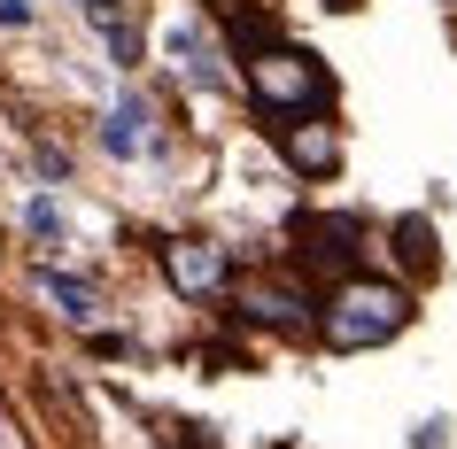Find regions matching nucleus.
<instances>
[{"mask_svg": "<svg viewBox=\"0 0 457 449\" xmlns=\"http://www.w3.org/2000/svg\"><path fill=\"white\" fill-rule=\"evenodd\" d=\"M411 326V287L395 279H334V295H326V310H318V333H326V349H380V341H395V333Z\"/></svg>", "mask_w": 457, "mask_h": 449, "instance_id": "obj_1", "label": "nucleus"}, {"mask_svg": "<svg viewBox=\"0 0 457 449\" xmlns=\"http://www.w3.org/2000/svg\"><path fill=\"white\" fill-rule=\"evenodd\" d=\"M248 101L264 117H311V109H334V71L318 62L311 47H287V39H264L248 47Z\"/></svg>", "mask_w": 457, "mask_h": 449, "instance_id": "obj_2", "label": "nucleus"}, {"mask_svg": "<svg viewBox=\"0 0 457 449\" xmlns=\"http://www.w3.org/2000/svg\"><path fill=\"white\" fill-rule=\"evenodd\" d=\"M364 256V217L357 210H303L295 217V263L318 279H349Z\"/></svg>", "mask_w": 457, "mask_h": 449, "instance_id": "obj_3", "label": "nucleus"}, {"mask_svg": "<svg viewBox=\"0 0 457 449\" xmlns=\"http://www.w3.org/2000/svg\"><path fill=\"white\" fill-rule=\"evenodd\" d=\"M271 140L287 155V170H303V179H334L341 170V124L326 109H311V117H271Z\"/></svg>", "mask_w": 457, "mask_h": 449, "instance_id": "obj_4", "label": "nucleus"}, {"mask_svg": "<svg viewBox=\"0 0 457 449\" xmlns=\"http://www.w3.org/2000/svg\"><path fill=\"white\" fill-rule=\"evenodd\" d=\"M163 279L187 295V303H210L233 287V256L217 248V240H170L163 248Z\"/></svg>", "mask_w": 457, "mask_h": 449, "instance_id": "obj_5", "label": "nucleus"}, {"mask_svg": "<svg viewBox=\"0 0 457 449\" xmlns=\"http://www.w3.org/2000/svg\"><path fill=\"white\" fill-rule=\"evenodd\" d=\"M233 310L256 318V326H279V333L311 326V295H303L295 279H241V287H233Z\"/></svg>", "mask_w": 457, "mask_h": 449, "instance_id": "obj_6", "label": "nucleus"}, {"mask_svg": "<svg viewBox=\"0 0 457 449\" xmlns=\"http://www.w3.org/2000/svg\"><path fill=\"white\" fill-rule=\"evenodd\" d=\"M101 147H109V155H147V147H155V109H147V101H117L109 124H101Z\"/></svg>", "mask_w": 457, "mask_h": 449, "instance_id": "obj_7", "label": "nucleus"}, {"mask_svg": "<svg viewBox=\"0 0 457 449\" xmlns=\"http://www.w3.org/2000/svg\"><path fill=\"white\" fill-rule=\"evenodd\" d=\"M170 54H179V71H187V86H202V94H225V62H217V47L202 39L194 24L170 31Z\"/></svg>", "mask_w": 457, "mask_h": 449, "instance_id": "obj_8", "label": "nucleus"}, {"mask_svg": "<svg viewBox=\"0 0 457 449\" xmlns=\"http://www.w3.org/2000/svg\"><path fill=\"white\" fill-rule=\"evenodd\" d=\"M395 263H403L411 279H434V271H442V248H434L427 217H395Z\"/></svg>", "mask_w": 457, "mask_h": 449, "instance_id": "obj_9", "label": "nucleus"}, {"mask_svg": "<svg viewBox=\"0 0 457 449\" xmlns=\"http://www.w3.org/2000/svg\"><path fill=\"white\" fill-rule=\"evenodd\" d=\"M86 24L109 39L117 62H140V31H132V16H124V0H86Z\"/></svg>", "mask_w": 457, "mask_h": 449, "instance_id": "obj_10", "label": "nucleus"}, {"mask_svg": "<svg viewBox=\"0 0 457 449\" xmlns=\"http://www.w3.org/2000/svg\"><path fill=\"white\" fill-rule=\"evenodd\" d=\"M39 295H47V303H62V318H78V326H86V318H101V295L86 279H62V271H39Z\"/></svg>", "mask_w": 457, "mask_h": 449, "instance_id": "obj_11", "label": "nucleus"}, {"mask_svg": "<svg viewBox=\"0 0 457 449\" xmlns=\"http://www.w3.org/2000/svg\"><path fill=\"white\" fill-rule=\"evenodd\" d=\"M24 225L47 240V248H62V233H71V225H62V210H54L47 194H31V202H24Z\"/></svg>", "mask_w": 457, "mask_h": 449, "instance_id": "obj_12", "label": "nucleus"}, {"mask_svg": "<svg viewBox=\"0 0 457 449\" xmlns=\"http://www.w3.org/2000/svg\"><path fill=\"white\" fill-rule=\"evenodd\" d=\"M0 24H8V31H24V24H31V8H24V0H0Z\"/></svg>", "mask_w": 457, "mask_h": 449, "instance_id": "obj_13", "label": "nucleus"}, {"mask_svg": "<svg viewBox=\"0 0 457 449\" xmlns=\"http://www.w3.org/2000/svg\"><path fill=\"white\" fill-rule=\"evenodd\" d=\"M326 8H364V0H326Z\"/></svg>", "mask_w": 457, "mask_h": 449, "instance_id": "obj_14", "label": "nucleus"}]
</instances>
